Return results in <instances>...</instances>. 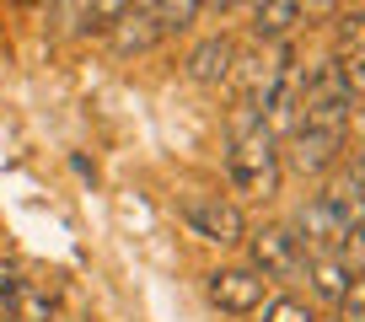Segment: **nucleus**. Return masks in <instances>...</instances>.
<instances>
[{
	"mask_svg": "<svg viewBox=\"0 0 365 322\" xmlns=\"http://www.w3.org/2000/svg\"><path fill=\"white\" fill-rule=\"evenodd\" d=\"M296 6H301V22H317V16L339 11V0H296Z\"/></svg>",
	"mask_w": 365,
	"mask_h": 322,
	"instance_id": "nucleus-19",
	"label": "nucleus"
},
{
	"mask_svg": "<svg viewBox=\"0 0 365 322\" xmlns=\"http://www.w3.org/2000/svg\"><path fill=\"white\" fill-rule=\"evenodd\" d=\"M205 290H210V301H215L220 311H231V317H247V311H263V290H269V279H263L258 269L237 264V269H215Z\"/></svg>",
	"mask_w": 365,
	"mask_h": 322,
	"instance_id": "nucleus-6",
	"label": "nucleus"
},
{
	"mask_svg": "<svg viewBox=\"0 0 365 322\" xmlns=\"http://www.w3.org/2000/svg\"><path fill=\"white\" fill-rule=\"evenodd\" d=\"M333 38H339V59H360L365 54V11H344L333 22Z\"/></svg>",
	"mask_w": 365,
	"mask_h": 322,
	"instance_id": "nucleus-16",
	"label": "nucleus"
},
{
	"mask_svg": "<svg viewBox=\"0 0 365 322\" xmlns=\"http://www.w3.org/2000/svg\"><path fill=\"white\" fill-rule=\"evenodd\" d=\"M290 237L301 242V253H307V258H317V253H344V237H339V226H333V215H328V204H322V199L301 204V215L290 220Z\"/></svg>",
	"mask_w": 365,
	"mask_h": 322,
	"instance_id": "nucleus-8",
	"label": "nucleus"
},
{
	"mask_svg": "<svg viewBox=\"0 0 365 322\" xmlns=\"http://www.w3.org/2000/svg\"><path fill=\"white\" fill-rule=\"evenodd\" d=\"M354 172H360V183H365V150H360V167H354Z\"/></svg>",
	"mask_w": 365,
	"mask_h": 322,
	"instance_id": "nucleus-22",
	"label": "nucleus"
},
{
	"mask_svg": "<svg viewBox=\"0 0 365 322\" xmlns=\"http://www.w3.org/2000/svg\"><path fill=\"white\" fill-rule=\"evenodd\" d=\"M322 204H328V215H333V226H339V237L349 242V231H360L365 226V183H360V172H349V177H333L328 188H322Z\"/></svg>",
	"mask_w": 365,
	"mask_h": 322,
	"instance_id": "nucleus-9",
	"label": "nucleus"
},
{
	"mask_svg": "<svg viewBox=\"0 0 365 322\" xmlns=\"http://www.w3.org/2000/svg\"><path fill=\"white\" fill-rule=\"evenodd\" d=\"M360 97L349 92V80H344L339 59H322L301 76V113L296 124H317V129H349V113Z\"/></svg>",
	"mask_w": 365,
	"mask_h": 322,
	"instance_id": "nucleus-2",
	"label": "nucleus"
},
{
	"mask_svg": "<svg viewBox=\"0 0 365 322\" xmlns=\"http://www.w3.org/2000/svg\"><path fill=\"white\" fill-rule=\"evenodd\" d=\"M263 322H317V317H312L307 301H296V296H274V301H263Z\"/></svg>",
	"mask_w": 365,
	"mask_h": 322,
	"instance_id": "nucleus-17",
	"label": "nucleus"
},
{
	"mask_svg": "<svg viewBox=\"0 0 365 322\" xmlns=\"http://www.w3.org/2000/svg\"><path fill=\"white\" fill-rule=\"evenodd\" d=\"M108 38H113L118 54H145V48H156L167 33H161V16L150 11V6H135V11H124L108 27Z\"/></svg>",
	"mask_w": 365,
	"mask_h": 322,
	"instance_id": "nucleus-10",
	"label": "nucleus"
},
{
	"mask_svg": "<svg viewBox=\"0 0 365 322\" xmlns=\"http://www.w3.org/2000/svg\"><path fill=\"white\" fill-rule=\"evenodd\" d=\"M16 279H22V274H16V269H6V264H0V306H6V296H11V290H16Z\"/></svg>",
	"mask_w": 365,
	"mask_h": 322,
	"instance_id": "nucleus-21",
	"label": "nucleus"
},
{
	"mask_svg": "<svg viewBox=\"0 0 365 322\" xmlns=\"http://www.w3.org/2000/svg\"><path fill=\"white\" fill-rule=\"evenodd\" d=\"M231 65H237V43H231L226 33H215V38H205V43L188 54V80L220 86V80H231Z\"/></svg>",
	"mask_w": 365,
	"mask_h": 322,
	"instance_id": "nucleus-11",
	"label": "nucleus"
},
{
	"mask_svg": "<svg viewBox=\"0 0 365 322\" xmlns=\"http://www.w3.org/2000/svg\"><path fill=\"white\" fill-rule=\"evenodd\" d=\"M344 258H360V264H365V226L349 231V242H344Z\"/></svg>",
	"mask_w": 365,
	"mask_h": 322,
	"instance_id": "nucleus-20",
	"label": "nucleus"
},
{
	"mask_svg": "<svg viewBox=\"0 0 365 322\" xmlns=\"http://www.w3.org/2000/svg\"><path fill=\"white\" fill-rule=\"evenodd\" d=\"M6 317L11 322H59V296L38 279H16V290L6 296Z\"/></svg>",
	"mask_w": 365,
	"mask_h": 322,
	"instance_id": "nucleus-12",
	"label": "nucleus"
},
{
	"mask_svg": "<svg viewBox=\"0 0 365 322\" xmlns=\"http://www.w3.org/2000/svg\"><path fill=\"white\" fill-rule=\"evenodd\" d=\"M242 242H247V253H252L247 269H258L263 279H296L307 269V253L290 237V226H252Z\"/></svg>",
	"mask_w": 365,
	"mask_h": 322,
	"instance_id": "nucleus-5",
	"label": "nucleus"
},
{
	"mask_svg": "<svg viewBox=\"0 0 365 322\" xmlns=\"http://www.w3.org/2000/svg\"><path fill=\"white\" fill-rule=\"evenodd\" d=\"M182 220H188V231H194L199 242H210V247H237V242L247 237L242 209L231 204V199H220V194H194V199H182Z\"/></svg>",
	"mask_w": 365,
	"mask_h": 322,
	"instance_id": "nucleus-4",
	"label": "nucleus"
},
{
	"mask_svg": "<svg viewBox=\"0 0 365 322\" xmlns=\"http://www.w3.org/2000/svg\"><path fill=\"white\" fill-rule=\"evenodd\" d=\"M344 156V129H317V124H296L290 129V161L301 177H322L333 172Z\"/></svg>",
	"mask_w": 365,
	"mask_h": 322,
	"instance_id": "nucleus-7",
	"label": "nucleus"
},
{
	"mask_svg": "<svg viewBox=\"0 0 365 322\" xmlns=\"http://www.w3.org/2000/svg\"><path fill=\"white\" fill-rule=\"evenodd\" d=\"M296 27H301L296 0H263V6H252V38L258 43H290Z\"/></svg>",
	"mask_w": 365,
	"mask_h": 322,
	"instance_id": "nucleus-13",
	"label": "nucleus"
},
{
	"mask_svg": "<svg viewBox=\"0 0 365 322\" xmlns=\"http://www.w3.org/2000/svg\"><path fill=\"white\" fill-rule=\"evenodd\" d=\"M339 70H344V80H349V92L365 97V54L360 59H339Z\"/></svg>",
	"mask_w": 365,
	"mask_h": 322,
	"instance_id": "nucleus-18",
	"label": "nucleus"
},
{
	"mask_svg": "<svg viewBox=\"0 0 365 322\" xmlns=\"http://www.w3.org/2000/svg\"><path fill=\"white\" fill-rule=\"evenodd\" d=\"M349 274H354V264H349L344 253H317V258H307L312 290H317L322 301H333V306H339V296L349 290Z\"/></svg>",
	"mask_w": 365,
	"mask_h": 322,
	"instance_id": "nucleus-14",
	"label": "nucleus"
},
{
	"mask_svg": "<svg viewBox=\"0 0 365 322\" xmlns=\"http://www.w3.org/2000/svg\"><path fill=\"white\" fill-rule=\"evenodd\" d=\"M150 11L161 16V33H188V27L199 22V11H205V0H150Z\"/></svg>",
	"mask_w": 365,
	"mask_h": 322,
	"instance_id": "nucleus-15",
	"label": "nucleus"
},
{
	"mask_svg": "<svg viewBox=\"0 0 365 322\" xmlns=\"http://www.w3.org/2000/svg\"><path fill=\"white\" fill-rule=\"evenodd\" d=\"M226 177L242 199H274L279 194V135L263 124L252 103L231 108V145H226Z\"/></svg>",
	"mask_w": 365,
	"mask_h": 322,
	"instance_id": "nucleus-1",
	"label": "nucleus"
},
{
	"mask_svg": "<svg viewBox=\"0 0 365 322\" xmlns=\"http://www.w3.org/2000/svg\"><path fill=\"white\" fill-rule=\"evenodd\" d=\"M296 65V48L290 43H252V48H237V65H231V80L242 86V103L263 108V97L279 86V76Z\"/></svg>",
	"mask_w": 365,
	"mask_h": 322,
	"instance_id": "nucleus-3",
	"label": "nucleus"
}]
</instances>
